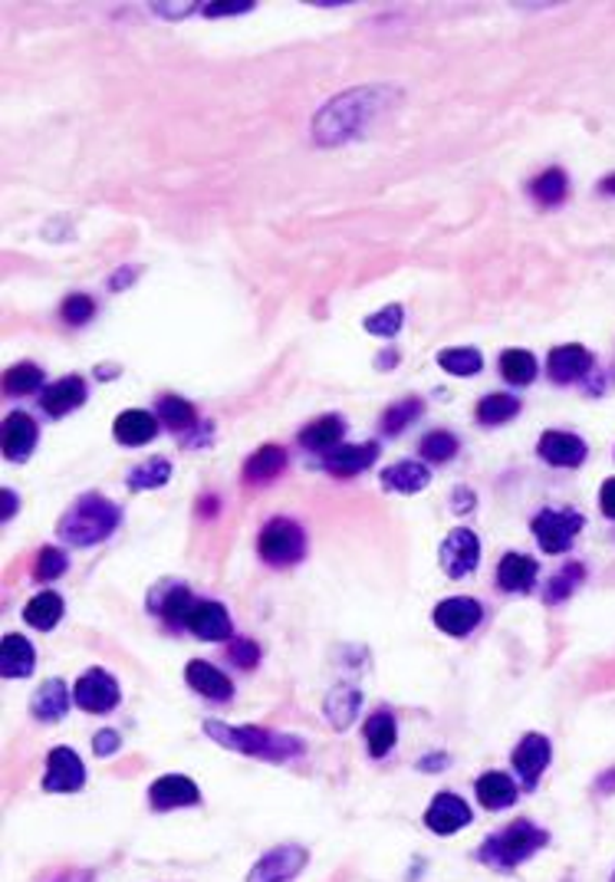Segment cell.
<instances>
[{"mask_svg": "<svg viewBox=\"0 0 615 882\" xmlns=\"http://www.w3.org/2000/svg\"><path fill=\"white\" fill-rule=\"evenodd\" d=\"M471 823V807L458 794H438L425 810V827L438 836H451Z\"/></svg>", "mask_w": 615, "mask_h": 882, "instance_id": "12", "label": "cell"}, {"mask_svg": "<svg viewBox=\"0 0 615 882\" xmlns=\"http://www.w3.org/2000/svg\"><path fill=\"white\" fill-rule=\"evenodd\" d=\"M201 801L197 783L184 774H162L152 788H149V804L152 810H178V807H194Z\"/></svg>", "mask_w": 615, "mask_h": 882, "instance_id": "11", "label": "cell"}, {"mask_svg": "<svg viewBox=\"0 0 615 882\" xmlns=\"http://www.w3.org/2000/svg\"><path fill=\"white\" fill-rule=\"evenodd\" d=\"M448 764V754H438V757H428V760H422L419 767L422 770H435V767H445Z\"/></svg>", "mask_w": 615, "mask_h": 882, "instance_id": "52", "label": "cell"}, {"mask_svg": "<svg viewBox=\"0 0 615 882\" xmlns=\"http://www.w3.org/2000/svg\"><path fill=\"white\" fill-rule=\"evenodd\" d=\"M375 458H379L375 442H369V445H343L339 451L326 455V471L336 474V477H353V474L366 471Z\"/></svg>", "mask_w": 615, "mask_h": 882, "instance_id": "25", "label": "cell"}, {"mask_svg": "<svg viewBox=\"0 0 615 882\" xmlns=\"http://www.w3.org/2000/svg\"><path fill=\"white\" fill-rule=\"evenodd\" d=\"M76 705L89 715H106L119 705V685L110 672L102 668H89L79 681H76V692H73Z\"/></svg>", "mask_w": 615, "mask_h": 882, "instance_id": "8", "label": "cell"}, {"mask_svg": "<svg viewBox=\"0 0 615 882\" xmlns=\"http://www.w3.org/2000/svg\"><path fill=\"white\" fill-rule=\"evenodd\" d=\"M194 597H191V590H184V586H175V590L162 600V616L171 623V626H188V619H191V613H194Z\"/></svg>", "mask_w": 615, "mask_h": 882, "instance_id": "38", "label": "cell"}, {"mask_svg": "<svg viewBox=\"0 0 615 882\" xmlns=\"http://www.w3.org/2000/svg\"><path fill=\"white\" fill-rule=\"evenodd\" d=\"M257 553L273 563V566H290V563H299L303 553H306V537L299 531L296 521L290 517H277L270 521L264 531H260V540H257Z\"/></svg>", "mask_w": 615, "mask_h": 882, "instance_id": "5", "label": "cell"}, {"mask_svg": "<svg viewBox=\"0 0 615 882\" xmlns=\"http://www.w3.org/2000/svg\"><path fill=\"white\" fill-rule=\"evenodd\" d=\"M477 801L481 807L487 810H507V807H514L517 801V783L510 780L503 770H487L477 777Z\"/></svg>", "mask_w": 615, "mask_h": 882, "instance_id": "24", "label": "cell"}, {"mask_svg": "<svg viewBox=\"0 0 615 882\" xmlns=\"http://www.w3.org/2000/svg\"><path fill=\"white\" fill-rule=\"evenodd\" d=\"M60 314H63V320H66L69 327H82V323H89V320H92L95 304H92V297H86V293H73V297H66V301H63Z\"/></svg>", "mask_w": 615, "mask_h": 882, "instance_id": "44", "label": "cell"}, {"mask_svg": "<svg viewBox=\"0 0 615 882\" xmlns=\"http://www.w3.org/2000/svg\"><path fill=\"white\" fill-rule=\"evenodd\" d=\"M432 481V471L419 461H398L382 471V487L392 495H419Z\"/></svg>", "mask_w": 615, "mask_h": 882, "instance_id": "20", "label": "cell"}, {"mask_svg": "<svg viewBox=\"0 0 615 882\" xmlns=\"http://www.w3.org/2000/svg\"><path fill=\"white\" fill-rule=\"evenodd\" d=\"M82 402H86V382H82L79 375H66V379L47 385V388H43V396H40L43 412L53 416V419L73 412V409L82 406Z\"/></svg>", "mask_w": 615, "mask_h": 882, "instance_id": "19", "label": "cell"}, {"mask_svg": "<svg viewBox=\"0 0 615 882\" xmlns=\"http://www.w3.org/2000/svg\"><path fill=\"white\" fill-rule=\"evenodd\" d=\"M283 464H286V451H283L280 445H264L260 451H254V455L247 458L244 477L254 481V484H260V481L277 477V474L283 471Z\"/></svg>", "mask_w": 615, "mask_h": 882, "instance_id": "30", "label": "cell"}, {"mask_svg": "<svg viewBox=\"0 0 615 882\" xmlns=\"http://www.w3.org/2000/svg\"><path fill=\"white\" fill-rule=\"evenodd\" d=\"M540 458L556 464V468H579L586 458V442L569 432H547L537 445Z\"/></svg>", "mask_w": 615, "mask_h": 882, "instance_id": "18", "label": "cell"}, {"mask_svg": "<svg viewBox=\"0 0 615 882\" xmlns=\"http://www.w3.org/2000/svg\"><path fill=\"white\" fill-rule=\"evenodd\" d=\"M537 560L534 557H524V553H507L497 566V583L500 590L507 593H527L530 586L537 583Z\"/></svg>", "mask_w": 615, "mask_h": 882, "instance_id": "21", "label": "cell"}, {"mask_svg": "<svg viewBox=\"0 0 615 882\" xmlns=\"http://www.w3.org/2000/svg\"><path fill=\"white\" fill-rule=\"evenodd\" d=\"M602 191H608V194H615V175L602 181Z\"/></svg>", "mask_w": 615, "mask_h": 882, "instance_id": "55", "label": "cell"}, {"mask_svg": "<svg viewBox=\"0 0 615 882\" xmlns=\"http://www.w3.org/2000/svg\"><path fill=\"white\" fill-rule=\"evenodd\" d=\"M550 843V833L530 820H517L510 823L507 830L494 833L490 840L481 843L477 859L490 869H514L521 862H527L534 853H540Z\"/></svg>", "mask_w": 615, "mask_h": 882, "instance_id": "3", "label": "cell"}, {"mask_svg": "<svg viewBox=\"0 0 615 882\" xmlns=\"http://www.w3.org/2000/svg\"><path fill=\"white\" fill-rule=\"evenodd\" d=\"M343 432H346V425H343L339 416H323V419L310 422L299 432V445L310 448V451H326L343 438Z\"/></svg>", "mask_w": 615, "mask_h": 882, "instance_id": "28", "label": "cell"}, {"mask_svg": "<svg viewBox=\"0 0 615 882\" xmlns=\"http://www.w3.org/2000/svg\"><path fill=\"white\" fill-rule=\"evenodd\" d=\"M454 455H458V438L451 432H432L422 442V458H428V461H448Z\"/></svg>", "mask_w": 615, "mask_h": 882, "instance_id": "43", "label": "cell"}, {"mask_svg": "<svg viewBox=\"0 0 615 882\" xmlns=\"http://www.w3.org/2000/svg\"><path fill=\"white\" fill-rule=\"evenodd\" d=\"M56 882H92V875L89 872H69V875H63Z\"/></svg>", "mask_w": 615, "mask_h": 882, "instance_id": "54", "label": "cell"}, {"mask_svg": "<svg viewBox=\"0 0 615 882\" xmlns=\"http://www.w3.org/2000/svg\"><path fill=\"white\" fill-rule=\"evenodd\" d=\"M43 385V369L34 366V362H21V366H11L4 372V388L8 396H27V392H37Z\"/></svg>", "mask_w": 615, "mask_h": 882, "instance_id": "36", "label": "cell"}, {"mask_svg": "<svg viewBox=\"0 0 615 882\" xmlns=\"http://www.w3.org/2000/svg\"><path fill=\"white\" fill-rule=\"evenodd\" d=\"M0 498H4V514H0V517L11 521V517H14V511H17V495L11 491V487H4V491H0Z\"/></svg>", "mask_w": 615, "mask_h": 882, "instance_id": "51", "label": "cell"}, {"mask_svg": "<svg viewBox=\"0 0 615 882\" xmlns=\"http://www.w3.org/2000/svg\"><path fill=\"white\" fill-rule=\"evenodd\" d=\"M66 570V557H63V550H56V547H47V550H40V560H37V579H56L60 573Z\"/></svg>", "mask_w": 615, "mask_h": 882, "instance_id": "46", "label": "cell"}, {"mask_svg": "<svg viewBox=\"0 0 615 882\" xmlns=\"http://www.w3.org/2000/svg\"><path fill=\"white\" fill-rule=\"evenodd\" d=\"M24 619L34 626V629H53L60 619H63V600L56 597V593H40V597H34L30 603H27V610H24Z\"/></svg>", "mask_w": 615, "mask_h": 882, "instance_id": "32", "label": "cell"}, {"mask_svg": "<svg viewBox=\"0 0 615 882\" xmlns=\"http://www.w3.org/2000/svg\"><path fill=\"white\" fill-rule=\"evenodd\" d=\"M500 372H503L507 382L527 385V382H534V375H537V359H534L527 349H507V353L500 356Z\"/></svg>", "mask_w": 615, "mask_h": 882, "instance_id": "34", "label": "cell"}, {"mask_svg": "<svg viewBox=\"0 0 615 882\" xmlns=\"http://www.w3.org/2000/svg\"><path fill=\"white\" fill-rule=\"evenodd\" d=\"M481 563V540L474 531L467 527H458L445 537L441 544V570L451 576V579H464L471 570H477Z\"/></svg>", "mask_w": 615, "mask_h": 882, "instance_id": "10", "label": "cell"}, {"mask_svg": "<svg viewBox=\"0 0 615 882\" xmlns=\"http://www.w3.org/2000/svg\"><path fill=\"white\" fill-rule=\"evenodd\" d=\"M419 412H422V402L419 399H405V402H398V406H392L388 412H385V419H382V432H401L405 425H412L415 419H419Z\"/></svg>", "mask_w": 615, "mask_h": 882, "instance_id": "42", "label": "cell"}, {"mask_svg": "<svg viewBox=\"0 0 615 882\" xmlns=\"http://www.w3.org/2000/svg\"><path fill=\"white\" fill-rule=\"evenodd\" d=\"M438 366L451 375H474L481 372V353L477 349H467V346H458V349H445L438 356Z\"/></svg>", "mask_w": 615, "mask_h": 882, "instance_id": "39", "label": "cell"}, {"mask_svg": "<svg viewBox=\"0 0 615 882\" xmlns=\"http://www.w3.org/2000/svg\"><path fill=\"white\" fill-rule=\"evenodd\" d=\"M123 511L99 498V495H82L60 521V540L73 544V547H95L106 537H113V531L119 527Z\"/></svg>", "mask_w": 615, "mask_h": 882, "instance_id": "2", "label": "cell"}, {"mask_svg": "<svg viewBox=\"0 0 615 882\" xmlns=\"http://www.w3.org/2000/svg\"><path fill=\"white\" fill-rule=\"evenodd\" d=\"M188 629L204 642H225L234 632L231 616H228V610L221 603H197L191 619H188Z\"/></svg>", "mask_w": 615, "mask_h": 882, "instance_id": "17", "label": "cell"}, {"mask_svg": "<svg viewBox=\"0 0 615 882\" xmlns=\"http://www.w3.org/2000/svg\"><path fill=\"white\" fill-rule=\"evenodd\" d=\"M113 432H116V438H119L123 445H145V442H152V438H155L158 422H155V416H152V412L132 409V412H123V416L116 419Z\"/></svg>", "mask_w": 615, "mask_h": 882, "instance_id": "27", "label": "cell"}, {"mask_svg": "<svg viewBox=\"0 0 615 882\" xmlns=\"http://www.w3.org/2000/svg\"><path fill=\"white\" fill-rule=\"evenodd\" d=\"M481 616H484L481 603H474L467 597L445 600V603L435 606V626L441 632H448V636H467V632H474L477 623H481Z\"/></svg>", "mask_w": 615, "mask_h": 882, "instance_id": "13", "label": "cell"}, {"mask_svg": "<svg viewBox=\"0 0 615 882\" xmlns=\"http://www.w3.org/2000/svg\"><path fill=\"white\" fill-rule=\"evenodd\" d=\"M119 744H123V738H119L113 728L99 731V734L92 738V751H95L99 757H110V754H116V751H119Z\"/></svg>", "mask_w": 615, "mask_h": 882, "instance_id": "48", "label": "cell"}, {"mask_svg": "<svg viewBox=\"0 0 615 882\" xmlns=\"http://www.w3.org/2000/svg\"><path fill=\"white\" fill-rule=\"evenodd\" d=\"M184 678H188V685H191V689H194L197 695L212 699V702H228V699L234 695L231 678H228L221 668H215L212 662H201V659L188 662Z\"/></svg>", "mask_w": 615, "mask_h": 882, "instance_id": "16", "label": "cell"}, {"mask_svg": "<svg viewBox=\"0 0 615 882\" xmlns=\"http://www.w3.org/2000/svg\"><path fill=\"white\" fill-rule=\"evenodd\" d=\"M306 859H310V853H306L303 846L280 843L254 862V869L247 872V882H290L303 872Z\"/></svg>", "mask_w": 615, "mask_h": 882, "instance_id": "6", "label": "cell"}, {"mask_svg": "<svg viewBox=\"0 0 615 882\" xmlns=\"http://www.w3.org/2000/svg\"><path fill=\"white\" fill-rule=\"evenodd\" d=\"M599 508L605 517H615V477H608L602 484V491H599Z\"/></svg>", "mask_w": 615, "mask_h": 882, "instance_id": "50", "label": "cell"}, {"mask_svg": "<svg viewBox=\"0 0 615 882\" xmlns=\"http://www.w3.org/2000/svg\"><path fill=\"white\" fill-rule=\"evenodd\" d=\"M168 477H171V464L165 458H152V461H142L136 471H129L126 481L132 491H152V487H162Z\"/></svg>", "mask_w": 615, "mask_h": 882, "instance_id": "35", "label": "cell"}, {"mask_svg": "<svg viewBox=\"0 0 615 882\" xmlns=\"http://www.w3.org/2000/svg\"><path fill=\"white\" fill-rule=\"evenodd\" d=\"M592 369V353L586 346H556L550 353V379L553 382H576Z\"/></svg>", "mask_w": 615, "mask_h": 882, "instance_id": "23", "label": "cell"}, {"mask_svg": "<svg viewBox=\"0 0 615 882\" xmlns=\"http://www.w3.org/2000/svg\"><path fill=\"white\" fill-rule=\"evenodd\" d=\"M247 11H254L251 0H225V4H208V8H204V14H208V17H221V14H247Z\"/></svg>", "mask_w": 615, "mask_h": 882, "instance_id": "49", "label": "cell"}, {"mask_svg": "<svg viewBox=\"0 0 615 882\" xmlns=\"http://www.w3.org/2000/svg\"><path fill=\"white\" fill-rule=\"evenodd\" d=\"M34 665H37V652L27 642V636L21 632L4 636V642H0V672H4V678H27Z\"/></svg>", "mask_w": 615, "mask_h": 882, "instance_id": "22", "label": "cell"}, {"mask_svg": "<svg viewBox=\"0 0 615 882\" xmlns=\"http://www.w3.org/2000/svg\"><path fill=\"white\" fill-rule=\"evenodd\" d=\"M401 320H405V310H401V307H385L382 314H375V317L366 320V330H369L372 336H395V333L401 330Z\"/></svg>", "mask_w": 615, "mask_h": 882, "instance_id": "45", "label": "cell"}, {"mask_svg": "<svg viewBox=\"0 0 615 882\" xmlns=\"http://www.w3.org/2000/svg\"><path fill=\"white\" fill-rule=\"evenodd\" d=\"M612 882H615V872H612Z\"/></svg>", "mask_w": 615, "mask_h": 882, "instance_id": "56", "label": "cell"}, {"mask_svg": "<svg viewBox=\"0 0 615 882\" xmlns=\"http://www.w3.org/2000/svg\"><path fill=\"white\" fill-rule=\"evenodd\" d=\"M398 738V725L388 712H375L369 721H366V744H369V754L372 757H385L392 751Z\"/></svg>", "mask_w": 615, "mask_h": 882, "instance_id": "31", "label": "cell"}, {"mask_svg": "<svg viewBox=\"0 0 615 882\" xmlns=\"http://www.w3.org/2000/svg\"><path fill=\"white\" fill-rule=\"evenodd\" d=\"M521 412V402L514 396H507V392H494V396L481 399L477 406V419L484 425H503Z\"/></svg>", "mask_w": 615, "mask_h": 882, "instance_id": "33", "label": "cell"}, {"mask_svg": "<svg viewBox=\"0 0 615 882\" xmlns=\"http://www.w3.org/2000/svg\"><path fill=\"white\" fill-rule=\"evenodd\" d=\"M379 106V89H356V92H346L339 100H333L320 119H317V129L313 136L323 142V145H333L339 139H349L356 129H362L372 113Z\"/></svg>", "mask_w": 615, "mask_h": 882, "instance_id": "4", "label": "cell"}, {"mask_svg": "<svg viewBox=\"0 0 615 882\" xmlns=\"http://www.w3.org/2000/svg\"><path fill=\"white\" fill-rule=\"evenodd\" d=\"M0 445H4L8 461H27L37 448V422L27 412H11L0 429Z\"/></svg>", "mask_w": 615, "mask_h": 882, "instance_id": "14", "label": "cell"}, {"mask_svg": "<svg viewBox=\"0 0 615 882\" xmlns=\"http://www.w3.org/2000/svg\"><path fill=\"white\" fill-rule=\"evenodd\" d=\"M86 788V767L73 747H53L47 757V777L43 791L47 794H76Z\"/></svg>", "mask_w": 615, "mask_h": 882, "instance_id": "9", "label": "cell"}, {"mask_svg": "<svg viewBox=\"0 0 615 882\" xmlns=\"http://www.w3.org/2000/svg\"><path fill=\"white\" fill-rule=\"evenodd\" d=\"M158 419L175 432H188L194 425V406L178 399V396H162L158 399Z\"/></svg>", "mask_w": 615, "mask_h": 882, "instance_id": "37", "label": "cell"}, {"mask_svg": "<svg viewBox=\"0 0 615 882\" xmlns=\"http://www.w3.org/2000/svg\"><path fill=\"white\" fill-rule=\"evenodd\" d=\"M530 191H534V199H537V202L556 205V202L566 199V175H563L560 168H550V171H543V175L530 184Z\"/></svg>", "mask_w": 615, "mask_h": 882, "instance_id": "40", "label": "cell"}, {"mask_svg": "<svg viewBox=\"0 0 615 882\" xmlns=\"http://www.w3.org/2000/svg\"><path fill=\"white\" fill-rule=\"evenodd\" d=\"M582 563H569L563 566V573L547 586V603H563L573 590H576V583H582Z\"/></svg>", "mask_w": 615, "mask_h": 882, "instance_id": "41", "label": "cell"}, {"mask_svg": "<svg viewBox=\"0 0 615 882\" xmlns=\"http://www.w3.org/2000/svg\"><path fill=\"white\" fill-rule=\"evenodd\" d=\"M228 655H231V662H234L238 668H254V665L260 662V645L251 642V639H234Z\"/></svg>", "mask_w": 615, "mask_h": 882, "instance_id": "47", "label": "cell"}, {"mask_svg": "<svg viewBox=\"0 0 615 882\" xmlns=\"http://www.w3.org/2000/svg\"><path fill=\"white\" fill-rule=\"evenodd\" d=\"M359 708H362V695L356 689H349V685H343V689H333L330 699H326V718L339 731H346L356 721Z\"/></svg>", "mask_w": 615, "mask_h": 882, "instance_id": "29", "label": "cell"}, {"mask_svg": "<svg viewBox=\"0 0 615 882\" xmlns=\"http://www.w3.org/2000/svg\"><path fill=\"white\" fill-rule=\"evenodd\" d=\"M582 524H586L582 514L573 511V508L540 511L534 517V534H537V540H540V547L547 553H563V550H569V544L582 531Z\"/></svg>", "mask_w": 615, "mask_h": 882, "instance_id": "7", "label": "cell"}, {"mask_svg": "<svg viewBox=\"0 0 615 882\" xmlns=\"http://www.w3.org/2000/svg\"><path fill=\"white\" fill-rule=\"evenodd\" d=\"M599 780H602V783H599V791H605V794H608V791H615V770L602 774Z\"/></svg>", "mask_w": 615, "mask_h": 882, "instance_id": "53", "label": "cell"}, {"mask_svg": "<svg viewBox=\"0 0 615 882\" xmlns=\"http://www.w3.org/2000/svg\"><path fill=\"white\" fill-rule=\"evenodd\" d=\"M34 718L40 721H60L66 712H69V692H66V685L60 678H50L43 681L37 695H34Z\"/></svg>", "mask_w": 615, "mask_h": 882, "instance_id": "26", "label": "cell"}, {"mask_svg": "<svg viewBox=\"0 0 615 882\" xmlns=\"http://www.w3.org/2000/svg\"><path fill=\"white\" fill-rule=\"evenodd\" d=\"M204 734L215 738L218 744L247 754V757H260V760H290L303 754V741L293 734H277V731H264L254 725L234 728L225 721H204Z\"/></svg>", "mask_w": 615, "mask_h": 882, "instance_id": "1", "label": "cell"}, {"mask_svg": "<svg viewBox=\"0 0 615 882\" xmlns=\"http://www.w3.org/2000/svg\"><path fill=\"white\" fill-rule=\"evenodd\" d=\"M553 757V747L543 734H527L517 747H514V770L521 774V780L527 783V788H537V780L540 774L547 770Z\"/></svg>", "mask_w": 615, "mask_h": 882, "instance_id": "15", "label": "cell"}]
</instances>
